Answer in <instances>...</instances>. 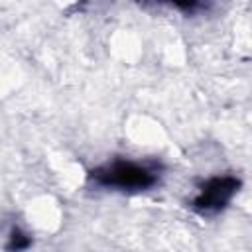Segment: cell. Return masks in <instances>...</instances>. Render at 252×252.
I'll list each match as a JSON object with an SVG mask.
<instances>
[{
	"label": "cell",
	"mask_w": 252,
	"mask_h": 252,
	"mask_svg": "<svg viewBox=\"0 0 252 252\" xmlns=\"http://www.w3.org/2000/svg\"><path fill=\"white\" fill-rule=\"evenodd\" d=\"M89 181L104 189L120 191H144L159 181V165L150 161L112 159L89 171Z\"/></svg>",
	"instance_id": "cell-1"
},
{
	"label": "cell",
	"mask_w": 252,
	"mask_h": 252,
	"mask_svg": "<svg viewBox=\"0 0 252 252\" xmlns=\"http://www.w3.org/2000/svg\"><path fill=\"white\" fill-rule=\"evenodd\" d=\"M238 187H240V179H236L234 175L211 177L201 185L191 207L201 215H215L232 201V197L238 193Z\"/></svg>",
	"instance_id": "cell-2"
},
{
	"label": "cell",
	"mask_w": 252,
	"mask_h": 252,
	"mask_svg": "<svg viewBox=\"0 0 252 252\" xmlns=\"http://www.w3.org/2000/svg\"><path fill=\"white\" fill-rule=\"evenodd\" d=\"M30 244H32V238H30L26 232H22L20 228H14L12 234H10V240H8V244H6V250H10V252H22V250H26Z\"/></svg>",
	"instance_id": "cell-3"
}]
</instances>
